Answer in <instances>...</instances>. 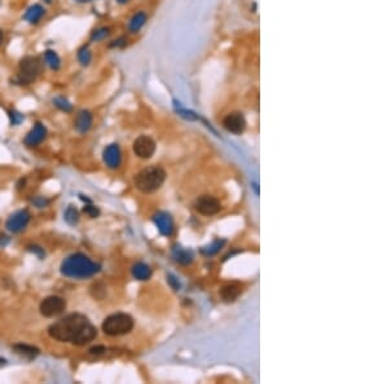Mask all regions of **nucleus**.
<instances>
[{"label":"nucleus","instance_id":"2f4dec72","mask_svg":"<svg viewBox=\"0 0 388 384\" xmlns=\"http://www.w3.org/2000/svg\"><path fill=\"white\" fill-rule=\"evenodd\" d=\"M78 3H88V2H92V0H75Z\"/></svg>","mask_w":388,"mask_h":384},{"label":"nucleus","instance_id":"393cba45","mask_svg":"<svg viewBox=\"0 0 388 384\" xmlns=\"http://www.w3.org/2000/svg\"><path fill=\"white\" fill-rule=\"evenodd\" d=\"M108 35H109V28L108 27H101V28H99V30H94V31L92 33L91 39L93 40V42H99V40L105 39Z\"/></svg>","mask_w":388,"mask_h":384},{"label":"nucleus","instance_id":"5701e85b","mask_svg":"<svg viewBox=\"0 0 388 384\" xmlns=\"http://www.w3.org/2000/svg\"><path fill=\"white\" fill-rule=\"evenodd\" d=\"M78 60H79V62L84 66L88 65V63L91 62L92 54H91V51L88 49V47H82V48L79 49V52H78Z\"/></svg>","mask_w":388,"mask_h":384},{"label":"nucleus","instance_id":"c85d7f7f","mask_svg":"<svg viewBox=\"0 0 388 384\" xmlns=\"http://www.w3.org/2000/svg\"><path fill=\"white\" fill-rule=\"evenodd\" d=\"M126 44H127V38L120 37L119 39H115L114 42L110 44V47H117V48H119V47H124Z\"/></svg>","mask_w":388,"mask_h":384},{"label":"nucleus","instance_id":"f3484780","mask_svg":"<svg viewBox=\"0 0 388 384\" xmlns=\"http://www.w3.org/2000/svg\"><path fill=\"white\" fill-rule=\"evenodd\" d=\"M44 13H46V11H44L43 7L40 6V4H34V6H31L29 9H27V11H26L23 18H25V21H27L29 23H38L40 20H42Z\"/></svg>","mask_w":388,"mask_h":384},{"label":"nucleus","instance_id":"72a5a7b5","mask_svg":"<svg viewBox=\"0 0 388 384\" xmlns=\"http://www.w3.org/2000/svg\"><path fill=\"white\" fill-rule=\"evenodd\" d=\"M46 2H47V3H51L52 0H46Z\"/></svg>","mask_w":388,"mask_h":384},{"label":"nucleus","instance_id":"bb28decb","mask_svg":"<svg viewBox=\"0 0 388 384\" xmlns=\"http://www.w3.org/2000/svg\"><path fill=\"white\" fill-rule=\"evenodd\" d=\"M83 212L86 213V215H88L89 217H92V219H96V217L100 215V210H99L96 206L91 205V203H89V205L84 206V208H83Z\"/></svg>","mask_w":388,"mask_h":384},{"label":"nucleus","instance_id":"6ab92c4d","mask_svg":"<svg viewBox=\"0 0 388 384\" xmlns=\"http://www.w3.org/2000/svg\"><path fill=\"white\" fill-rule=\"evenodd\" d=\"M13 349L16 350V353L23 356V357H27V359H30V360L34 359V357H37V356L39 355V349L31 347V345L17 344V345H15V347H13Z\"/></svg>","mask_w":388,"mask_h":384},{"label":"nucleus","instance_id":"f8f14e48","mask_svg":"<svg viewBox=\"0 0 388 384\" xmlns=\"http://www.w3.org/2000/svg\"><path fill=\"white\" fill-rule=\"evenodd\" d=\"M104 162L106 163L109 168H118L122 162V153L117 144H112V145L106 146L104 150Z\"/></svg>","mask_w":388,"mask_h":384},{"label":"nucleus","instance_id":"9b49d317","mask_svg":"<svg viewBox=\"0 0 388 384\" xmlns=\"http://www.w3.org/2000/svg\"><path fill=\"white\" fill-rule=\"evenodd\" d=\"M153 221H154L158 231L163 236H171L174 233V221H172V217L170 213L160 211V212L155 213L154 217H153Z\"/></svg>","mask_w":388,"mask_h":384},{"label":"nucleus","instance_id":"2eb2a0df","mask_svg":"<svg viewBox=\"0 0 388 384\" xmlns=\"http://www.w3.org/2000/svg\"><path fill=\"white\" fill-rule=\"evenodd\" d=\"M242 293V284L238 283V282H232V283L225 284L220 290V296L223 299L224 302H234L238 296Z\"/></svg>","mask_w":388,"mask_h":384},{"label":"nucleus","instance_id":"a211bd4d","mask_svg":"<svg viewBox=\"0 0 388 384\" xmlns=\"http://www.w3.org/2000/svg\"><path fill=\"white\" fill-rule=\"evenodd\" d=\"M145 22H146V14L144 13V12H139V13L135 14L134 17L131 18V21H130L128 23L130 31L137 33L144 25H145Z\"/></svg>","mask_w":388,"mask_h":384},{"label":"nucleus","instance_id":"7c9ffc66","mask_svg":"<svg viewBox=\"0 0 388 384\" xmlns=\"http://www.w3.org/2000/svg\"><path fill=\"white\" fill-rule=\"evenodd\" d=\"M3 39H4V34H3V31H2V30H0V44H2V42H3Z\"/></svg>","mask_w":388,"mask_h":384},{"label":"nucleus","instance_id":"423d86ee","mask_svg":"<svg viewBox=\"0 0 388 384\" xmlns=\"http://www.w3.org/2000/svg\"><path fill=\"white\" fill-rule=\"evenodd\" d=\"M66 309L65 299L61 296H48L40 303L39 312L40 314L46 318H54V317L61 316Z\"/></svg>","mask_w":388,"mask_h":384},{"label":"nucleus","instance_id":"39448f33","mask_svg":"<svg viewBox=\"0 0 388 384\" xmlns=\"http://www.w3.org/2000/svg\"><path fill=\"white\" fill-rule=\"evenodd\" d=\"M42 62L38 57L27 56L22 58L18 66L17 82L20 84H30L34 82L42 73Z\"/></svg>","mask_w":388,"mask_h":384},{"label":"nucleus","instance_id":"4be33fe9","mask_svg":"<svg viewBox=\"0 0 388 384\" xmlns=\"http://www.w3.org/2000/svg\"><path fill=\"white\" fill-rule=\"evenodd\" d=\"M63 216H65V221L68 222L69 225H77L78 222H79V212H78L77 208L73 207V206H69V207L66 208Z\"/></svg>","mask_w":388,"mask_h":384},{"label":"nucleus","instance_id":"b1692460","mask_svg":"<svg viewBox=\"0 0 388 384\" xmlns=\"http://www.w3.org/2000/svg\"><path fill=\"white\" fill-rule=\"evenodd\" d=\"M53 104L57 106L60 110L65 111V113H70L73 110V105L69 103L68 100L65 97H54L53 99Z\"/></svg>","mask_w":388,"mask_h":384},{"label":"nucleus","instance_id":"dca6fc26","mask_svg":"<svg viewBox=\"0 0 388 384\" xmlns=\"http://www.w3.org/2000/svg\"><path fill=\"white\" fill-rule=\"evenodd\" d=\"M132 276L137 281H148L151 277V269L145 263H136L131 269Z\"/></svg>","mask_w":388,"mask_h":384},{"label":"nucleus","instance_id":"f257e3e1","mask_svg":"<svg viewBox=\"0 0 388 384\" xmlns=\"http://www.w3.org/2000/svg\"><path fill=\"white\" fill-rule=\"evenodd\" d=\"M48 335L61 343L74 345H87L97 338V329L93 324L80 313H72L53 322L48 327Z\"/></svg>","mask_w":388,"mask_h":384},{"label":"nucleus","instance_id":"7ed1b4c3","mask_svg":"<svg viewBox=\"0 0 388 384\" xmlns=\"http://www.w3.org/2000/svg\"><path fill=\"white\" fill-rule=\"evenodd\" d=\"M166 180V171L159 166H149L135 176L134 184L141 193L150 194L159 190Z\"/></svg>","mask_w":388,"mask_h":384},{"label":"nucleus","instance_id":"ddd939ff","mask_svg":"<svg viewBox=\"0 0 388 384\" xmlns=\"http://www.w3.org/2000/svg\"><path fill=\"white\" fill-rule=\"evenodd\" d=\"M47 136V130L43 124L37 123L34 127L31 128V131L26 135L25 137V144L27 146H37L39 145L40 142L43 141Z\"/></svg>","mask_w":388,"mask_h":384},{"label":"nucleus","instance_id":"aec40b11","mask_svg":"<svg viewBox=\"0 0 388 384\" xmlns=\"http://www.w3.org/2000/svg\"><path fill=\"white\" fill-rule=\"evenodd\" d=\"M174 258L176 262L181 263V264H189L193 260V253L189 250H184L181 247L174 248Z\"/></svg>","mask_w":388,"mask_h":384},{"label":"nucleus","instance_id":"f03ea898","mask_svg":"<svg viewBox=\"0 0 388 384\" xmlns=\"http://www.w3.org/2000/svg\"><path fill=\"white\" fill-rule=\"evenodd\" d=\"M100 264L94 263L84 253H73L61 263V274L68 278L84 279L94 276L100 270Z\"/></svg>","mask_w":388,"mask_h":384},{"label":"nucleus","instance_id":"4468645a","mask_svg":"<svg viewBox=\"0 0 388 384\" xmlns=\"http://www.w3.org/2000/svg\"><path fill=\"white\" fill-rule=\"evenodd\" d=\"M92 122H93L92 114L88 110H82L78 113L77 118H75L74 127L80 134H87L91 130Z\"/></svg>","mask_w":388,"mask_h":384},{"label":"nucleus","instance_id":"6e6552de","mask_svg":"<svg viewBox=\"0 0 388 384\" xmlns=\"http://www.w3.org/2000/svg\"><path fill=\"white\" fill-rule=\"evenodd\" d=\"M155 148H157V145H155L154 140L149 136H145V135L139 136L134 141V153L141 159L151 158L154 155Z\"/></svg>","mask_w":388,"mask_h":384},{"label":"nucleus","instance_id":"9d476101","mask_svg":"<svg viewBox=\"0 0 388 384\" xmlns=\"http://www.w3.org/2000/svg\"><path fill=\"white\" fill-rule=\"evenodd\" d=\"M223 124L225 127V130L228 132H232V134L240 135L245 131L246 128V119L243 117L242 113H231L228 114L223 120Z\"/></svg>","mask_w":388,"mask_h":384},{"label":"nucleus","instance_id":"473e14b6","mask_svg":"<svg viewBox=\"0 0 388 384\" xmlns=\"http://www.w3.org/2000/svg\"><path fill=\"white\" fill-rule=\"evenodd\" d=\"M117 2H118V3H120V4H126L127 2H130V0H117Z\"/></svg>","mask_w":388,"mask_h":384},{"label":"nucleus","instance_id":"c756f323","mask_svg":"<svg viewBox=\"0 0 388 384\" xmlns=\"http://www.w3.org/2000/svg\"><path fill=\"white\" fill-rule=\"evenodd\" d=\"M33 202H34V205H37L38 207L42 208V207H44V206H46L47 203H48V201L43 199V198H42V197H38V198L35 199V201H33Z\"/></svg>","mask_w":388,"mask_h":384},{"label":"nucleus","instance_id":"412c9836","mask_svg":"<svg viewBox=\"0 0 388 384\" xmlns=\"http://www.w3.org/2000/svg\"><path fill=\"white\" fill-rule=\"evenodd\" d=\"M44 60L46 63L52 69V70H58L61 68V60L58 54L54 51H46L44 53Z\"/></svg>","mask_w":388,"mask_h":384},{"label":"nucleus","instance_id":"0eeeda50","mask_svg":"<svg viewBox=\"0 0 388 384\" xmlns=\"http://www.w3.org/2000/svg\"><path fill=\"white\" fill-rule=\"evenodd\" d=\"M194 208L203 216H214L221 210V203L215 197L206 194V196L198 197L196 203H194Z\"/></svg>","mask_w":388,"mask_h":384},{"label":"nucleus","instance_id":"cd10ccee","mask_svg":"<svg viewBox=\"0 0 388 384\" xmlns=\"http://www.w3.org/2000/svg\"><path fill=\"white\" fill-rule=\"evenodd\" d=\"M9 117H11V123L13 125L20 124V123L22 122V119H23L22 114H20L18 111H16V110H12L11 113H9Z\"/></svg>","mask_w":388,"mask_h":384},{"label":"nucleus","instance_id":"1a4fd4ad","mask_svg":"<svg viewBox=\"0 0 388 384\" xmlns=\"http://www.w3.org/2000/svg\"><path fill=\"white\" fill-rule=\"evenodd\" d=\"M31 220V215L27 210H21L15 212L8 217L6 222V228L12 233H20L23 231Z\"/></svg>","mask_w":388,"mask_h":384},{"label":"nucleus","instance_id":"20e7f679","mask_svg":"<svg viewBox=\"0 0 388 384\" xmlns=\"http://www.w3.org/2000/svg\"><path fill=\"white\" fill-rule=\"evenodd\" d=\"M104 333L110 336H120L131 333L134 329V318L127 313H115L106 317L101 325Z\"/></svg>","mask_w":388,"mask_h":384},{"label":"nucleus","instance_id":"a878e982","mask_svg":"<svg viewBox=\"0 0 388 384\" xmlns=\"http://www.w3.org/2000/svg\"><path fill=\"white\" fill-rule=\"evenodd\" d=\"M224 245V241H215L214 243H211L210 246H207V247L203 248V252L207 253V255H212V253H216L217 251L220 250V247Z\"/></svg>","mask_w":388,"mask_h":384}]
</instances>
